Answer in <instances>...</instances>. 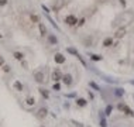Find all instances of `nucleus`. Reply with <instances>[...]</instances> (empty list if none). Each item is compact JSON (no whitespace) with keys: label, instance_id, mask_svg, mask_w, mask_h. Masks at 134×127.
I'll use <instances>...</instances> for the list:
<instances>
[{"label":"nucleus","instance_id":"ddd939ff","mask_svg":"<svg viewBox=\"0 0 134 127\" xmlns=\"http://www.w3.org/2000/svg\"><path fill=\"white\" fill-rule=\"evenodd\" d=\"M66 51L69 52V54H72V55H75V57H78L79 54H78V51L75 49V48H72V47H69V48H66Z\"/></svg>","mask_w":134,"mask_h":127},{"label":"nucleus","instance_id":"20e7f679","mask_svg":"<svg viewBox=\"0 0 134 127\" xmlns=\"http://www.w3.org/2000/svg\"><path fill=\"white\" fill-rule=\"evenodd\" d=\"M54 61H55L57 64H64V62H65V57H64L62 54H55Z\"/></svg>","mask_w":134,"mask_h":127},{"label":"nucleus","instance_id":"f8f14e48","mask_svg":"<svg viewBox=\"0 0 134 127\" xmlns=\"http://www.w3.org/2000/svg\"><path fill=\"white\" fill-rule=\"evenodd\" d=\"M86 103H88V102H86L85 99H76V105H78V106H81V107L86 106Z\"/></svg>","mask_w":134,"mask_h":127},{"label":"nucleus","instance_id":"f257e3e1","mask_svg":"<svg viewBox=\"0 0 134 127\" xmlns=\"http://www.w3.org/2000/svg\"><path fill=\"white\" fill-rule=\"evenodd\" d=\"M117 107H119V110H122V112H123V113H126L127 116H134L133 110H131V109H130L127 105H123V103H120Z\"/></svg>","mask_w":134,"mask_h":127},{"label":"nucleus","instance_id":"dca6fc26","mask_svg":"<svg viewBox=\"0 0 134 127\" xmlns=\"http://www.w3.org/2000/svg\"><path fill=\"white\" fill-rule=\"evenodd\" d=\"M31 21H34V23H40V17H38L37 14H31Z\"/></svg>","mask_w":134,"mask_h":127},{"label":"nucleus","instance_id":"bb28decb","mask_svg":"<svg viewBox=\"0 0 134 127\" xmlns=\"http://www.w3.org/2000/svg\"><path fill=\"white\" fill-rule=\"evenodd\" d=\"M120 3H122V4H123V6H124V4H126V1H124V0H120Z\"/></svg>","mask_w":134,"mask_h":127},{"label":"nucleus","instance_id":"a878e982","mask_svg":"<svg viewBox=\"0 0 134 127\" xmlns=\"http://www.w3.org/2000/svg\"><path fill=\"white\" fill-rule=\"evenodd\" d=\"M42 10H44V11H45V13H49V10H48V7H45V6H44V4H42Z\"/></svg>","mask_w":134,"mask_h":127},{"label":"nucleus","instance_id":"c756f323","mask_svg":"<svg viewBox=\"0 0 134 127\" xmlns=\"http://www.w3.org/2000/svg\"><path fill=\"white\" fill-rule=\"evenodd\" d=\"M42 127H44V126H42Z\"/></svg>","mask_w":134,"mask_h":127},{"label":"nucleus","instance_id":"2eb2a0df","mask_svg":"<svg viewBox=\"0 0 134 127\" xmlns=\"http://www.w3.org/2000/svg\"><path fill=\"white\" fill-rule=\"evenodd\" d=\"M14 88H16L17 90H20V92L23 90V85H21V83H20L18 81H17V82H14Z\"/></svg>","mask_w":134,"mask_h":127},{"label":"nucleus","instance_id":"6e6552de","mask_svg":"<svg viewBox=\"0 0 134 127\" xmlns=\"http://www.w3.org/2000/svg\"><path fill=\"white\" fill-rule=\"evenodd\" d=\"M112 45H113V38H112V37H107V38H105V41H103V47L109 48V47H112Z\"/></svg>","mask_w":134,"mask_h":127},{"label":"nucleus","instance_id":"9b49d317","mask_svg":"<svg viewBox=\"0 0 134 127\" xmlns=\"http://www.w3.org/2000/svg\"><path fill=\"white\" fill-rule=\"evenodd\" d=\"M48 41H49V44H52V45H55V44L58 42V40H57L55 35H48Z\"/></svg>","mask_w":134,"mask_h":127},{"label":"nucleus","instance_id":"aec40b11","mask_svg":"<svg viewBox=\"0 0 134 127\" xmlns=\"http://www.w3.org/2000/svg\"><path fill=\"white\" fill-rule=\"evenodd\" d=\"M112 109H113V107H112L110 105L106 107V115H107V116H110V115H112Z\"/></svg>","mask_w":134,"mask_h":127},{"label":"nucleus","instance_id":"423d86ee","mask_svg":"<svg viewBox=\"0 0 134 127\" xmlns=\"http://www.w3.org/2000/svg\"><path fill=\"white\" fill-rule=\"evenodd\" d=\"M62 81H64V83H65L66 86H71V85H72V76H71L69 74H66V75H64V78H62Z\"/></svg>","mask_w":134,"mask_h":127},{"label":"nucleus","instance_id":"39448f33","mask_svg":"<svg viewBox=\"0 0 134 127\" xmlns=\"http://www.w3.org/2000/svg\"><path fill=\"white\" fill-rule=\"evenodd\" d=\"M34 78H35V81H37L38 83H41V82L44 81V75H42V72H41V71L34 72Z\"/></svg>","mask_w":134,"mask_h":127},{"label":"nucleus","instance_id":"b1692460","mask_svg":"<svg viewBox=\"0 0 134 127\" xmlns=\"http://www.w3.org/2000/svg\"><path fill=\"white\" fill-rule=\"evenodd\" d=\"M90 86H93V88H95V89H97V90H99V86H97V85H96V83H93V82H90Z\"/></svg>","mask_w":134,"mask_h":127},{"label":"nucleus","instance_id":"412c9836","mask_svg":"<svg viewBox=\"0 0 134 127\" xmlns=\"http://www.w3.org/2000/svg\"><path fill=\"white\" fill-rule=\"evenodd\" d=\"M52 88H54V90H59V89H61V86H59V83H57V82L54 83V86H52Z\"/></svg>","mask_w":134,"mask_h":127},{"label":"nucleus","instance_id":"f3484780","mask_svg":"<svg viewBox=\"0 0 134 127\" xmlns=\"http://www.w3.org/2000/svg\"><path fill=\"white\" fill-rule=\"evenodd\" d=\"M40 93H41V95H42L45 99H48V98H49V95H48V92H47L45 89H40Z\"/></svg>","mask_w":134,"mask_h":127},{"label":"nucleus","instance_id":"7ed1b4c3","mask_svg":"<svg viewBox=\"0 0 134 127\" xmlns=\"http://www.w3.org/2000/svg\"><path fill=\"white\" fill-rule=\"evenodd\" d=\"M64 78V75H62V72L59 71V69H55L54 72H52V79L55 81V82H58L59 79H62Z\"/></svg>","mask_w":134,"mask_h":127},{"label":"nucleus","instance_id":"5701e85b","mask_svg":"<svg viewBox=\"0 0 134 127\" xmlns=\"http://www.w3.org/2000/svg\"><path fill=\"white\" fill-rule=\"evenodd\" d=\"M83 24H85V18H82V20L78 21V25H83Z\"/></svg>","mask_w":134,"mask_h":127},{"label":"nucleus","instance_id":"a211bd4d","mask_svg":"<svg viewBox=\"0 0 134 127\" xmlns=\"http://www.w3.org/2000/svg\"><path fill=\"white\" fill-rule=\"evenodd\" d=\"M34 103H35L34 98H27V105H28V106H32Z\"/></svg>","mask_w":134,"mask_h":127},{"label":"nucleus","instance_id":"9d476101","mask_svg":"<svg viewBox=\"0 0 134 127\" xmlns=\"http://www.w3.org/2000/svg\"><path fill=\"white\" fill-rule=\"evenodd\" d=\"M124 34H126V30H124V28H120V30H117L116 37H117V38H122V37H124Z\"/></svg>","mask_w":134,"mask_h":127},{"label":"nucleus","instance_id":"1a4fd4ad","mask_svg":"<svg viewBox=\"0 0 134 127\" xmlns=\"http://www.w3.org/2000/svg\"><path fill=\"white\" fill-rule=\"evenodd\" d=\"M38 27H40V33H41V35H42V37L47 35V28H45V25H44L42 23H38Z\"/></svg>","mask_w":134,"mask_h":127},{"label":"nucleus","instance_id":"4468645a","mask_svg":"<svg viewBox=\"0 0 134 127\" xmlns=\"http://www.w3.org/2000/svg\"><path fill=\"white\" fill-rule=\"evenodd\" d=\"M14 58H16L17 61H23V58H24V55H23L21 52H14Z\"/></svg>","mask_w":134,"mask_h":127},{"label":"nucleus","instance_id":"c85d7f7f","mask_svg":"<svg viewBox=\"0 0 134 127\" xmlns=\"http://www.w3.org/2000/svg\"><path fill=\"white\" fill-rule=\"evenodd\" d=\"M0 37H1V34H0Z\"/></svg>","mask_w":134,"mask_h":127},{"label":"nucleus","instance_id":"f03ea898","mask_svg":"<svg viewBox=\"0 0 134 127\" xmlns=\"http://www.w3.org/2000/svg\"><path fill=\"white\" fill-rule=\"evenodd\" d=\"M65 23H66L68 25H75V24H78V18H76L73 14H69V16L65 17Z\"/></svg>","mask_w":134,"mask_h":127},{"label":"nucleus","instance_id":"cd10ccee","mask_svg":"<svg viewBox=\"0 0 134 127\" xmlns=\"http://www.w3.org/2000/svg\"><path fill=\"white\" fill-rule=\"evenodd\" d=\"M3 62H4V61H3V58H0V65H3Z\"/></svg>","mask_w":134,"mask_h":127},{"label":"nucleus","instance_id":"4be33fe9","mask_svg":"<svg viewBox=\"0 0 134 127\" xmlns=\"http://www.w3.org/2000/svg\"><path fill=\"white\" fill-rule=\"evenodd\" d=\"M3 71H4V72H8V71H10V66H8V65H3Z\"/></svg>","mask_w":134,"mask_h":127},{"label":"nucleus","instance_id":"6ab92c4d","mask_svg":"<svg viewBox=\"0 0 134 127\" xmlns=\"http://www.w3.org/2000/svg\"><path fill=\"white\" fill-rule=\"evenodd\" d=\"M92 59H93V61H102V55H96V54H93V55H92Z\"/></svg>","mask_w":134,"mask_h":127},{"label":"nucleus","instance_id":"0eeeda50","mask_svg":"<svg viewBox=\"0 0 134 127\" xmlns=\"http://www.w3.org/2000/svg\"><path fill=\"white\" fill-rule=\"evenodd\" d=\"M47 113H48L47 109H45V107H41V109L37 112V117H38V119H44V117L47 116Z\"/></svg>","mask_w":134,"mask_h":127},{"label":"nucleus","instance_id":"393cba45","mask_svg":"<svg viewBox=\"0 0 134 127\" xmlns=\"http://www.w3.org/2000/svg\"><path fill=\"white\" fill-rule=\"evenodd\" d=\"M7 4V0H0V6H6Z\"/></svg>","mask_w":134,"mask_h":127}]
</instances>
